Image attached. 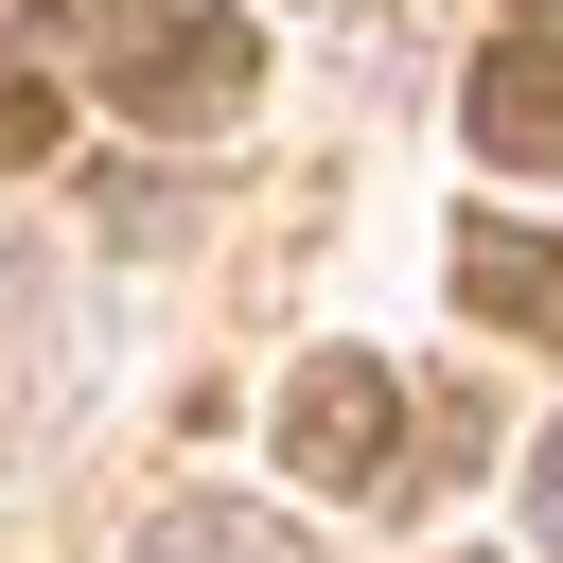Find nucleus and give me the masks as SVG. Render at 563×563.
I'll list each match as a JSON object with an SVG mask.
<instances>
[{
  "instance_id": "1",
  "label": "nucleus",
  "mask_w": 563,
  "mask_h": 563,
  "mask_svg": "<svg viewBox=\"0 0 563 563\" xmlns=\"http://www.w3.org/2000/svg\"><path fill=\"white\" fill-rule=\"evenodd\" d=\"M246 70H264V35H246L229 0H141V18L106 35V88H123L141 123H229Z\"/></svg>"
},
{
  "instance_id": "2",
  "label": "nucleus",
  "mask_w": 563,
  "mask_h": 563,
  "mask_svg": "<svg viewBox=\"0 0 563 563\" xmlns=\"http://www.w3.org/2000/svg\"><path fill=\"white\" fill-rule=\"evenodd\" d=\"M475 158L493 176H563V18H510L493 53H475Z\"/></svg>"
},
{
  "instance_id": "3",
  "label": "nucleus",
  "mask_w": 563,
  "mask_h": 563,
  "mask_svg": "<svg viewBox=\"0 0 563 563\" xmlns=\"http://www.w3.org/2000/svg\"><path fill=\"white\" fill-rule=\"evenodd\" d=\"M387 422H405V387H387L369 352H317V369L282 387V457H299V475H334V493H369V475H387Z\"/></svg>"
},
{
  "instance_id": "4",
  "label": "nucleus",
  "mask_w": 563,
  "mask_h": 563,
  "mask_svg": "<svg viewBox=\"0 0 563 563\" xmlns=\"http://www.w3.org/2000/svg\"><path fill=\"white\" fill-rule=\"evenodd\" d=\"M141 563H299V528H282V510L194 493V510H158V528H141Z\"/></svg>"
},
{
  "instance_id": "5",
  "label": "nucleus",
  "mask_w": 563,
  "mask_h": 563,
  "mask_svg": "<svg viewBox=\"0 0 563 563\" xmlns=\"http://www.w3.org/2000/svg\"><path fill=\"white\" fill-rule=\"evenodd\" d=\"M457 282H475V317H563V246H528V229H457Z\"/></svg>"
},
{
  "instance_id": "6",
  "label": "nucleus",
  "mask_w": 563,
  "mask_h": 563,
  "mask_svg": "<svg viewBox=\"0 0 563 563\" xmlns=\"http://www.w3.org/2000/svg\"><path fill=\"white\" fill-rule=\"evenodd\" d=\"M0 158H53V88H35V70L0 88Z\"/></svg>"
},
{
  "instance_id": "7",
  "label": "nucleus",
  "mask_w": 563,
  "mask_h": 563,
  "mask_svg": "<svg viewBox=\"0 0 563 563\" xmlns=\"http://www.w3.org/2000/svg\"><path fill=\"white\" fill-rule=\"evenodd\" d=\"M528 528H545V563H563V422L528 440Z\"/></svg>"
}]
</instances>
